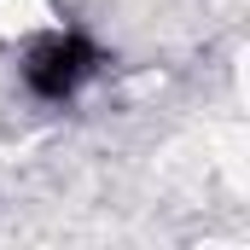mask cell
Here are the masks:
<instances>
[{
	"instance_id": "cell-1",
	"label": "cell",
	"mask_w": 250,
	"mask_h": 250,
	"mask_svg": "<svg viewBox=\"0 0 250 250\" xmlns=\"http://www.w3.org/2000/svg\"><path fill=\"white\" fill-rule=\"evenodd\" d=\"M93 76H99V47L82 29H53V35L29 41V53H23V87L47 105L76 99Z\"/></svg>"
}]
</instances>
